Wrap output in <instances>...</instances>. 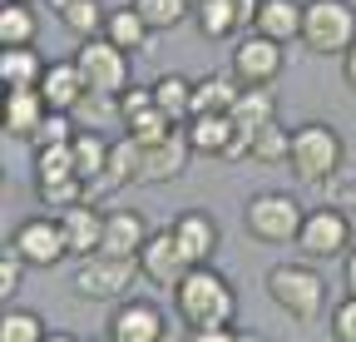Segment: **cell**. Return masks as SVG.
Masks as SVG:
<instances>
[{
	"instance_id": "obj_44",
	"label": "cell",
	"mask_w": 356,
	"mask_h": 342,
	"mask_svg": "<svg viewBox=\"0 0 356 342\" xmlns=\"http://www.w3.org/2000/svg\"><path fill=\"white\" fill-rule=\"evenodd\" d=\"M341 79H346L351 90H356V45H351V50L341 55Z\"/></svg>"
},
{
	"instance_id": "obj_14",
	"label": "cell",
	"mask_w": 356,
	"mask_h": 342,
	"mask_svg": "<svg viewBox=\"0 0 356 342\" xmlns=\"http://www.w3.org/2000/svg\"><path fill=\"white\" fill-rule=\"evenodd\" d=\"M60 219V233H65V248H70V258H95L99 243H104V208L99 203H74L65 213H55Z\"/></svg>"
},
{
	"instance_id": "obj_11",
	"label": "cell",
	"mask_w": 356,
	"mask_h": 342,
	"mask_svg": "<svg viewBox=\"0 0 356 342\" xmlns=\"http://www.w3.org/2000/svg\"><path fill=\"white\" fill-rule=\"evenodd\" d=\"M104 332H109L114 342H163L168 318H163L159 303H149V297H124V303H114Z\"/></svg>"
},
{
	"instance_id": "obj_34",
	"label": "cell",
	"mask_w": 356,
	"mask_h": 342,
	"mask_svg": "<svg viewBox=\"0 0 356 342\" xmlns=\"http://www.w3.org/2000/svg\"><path fill=\"white\" fill-rule=\"evenodd\" d=\"M44 318L30 313V308H10L6 303V318H0V342H44Z\"/></svg>"
},
{
	"instance_id": "obj_46",
	"label": "cell",
	"mask_w": 356,
	"mask_h": 342,
	"mask_svg": "<svg viewBox=\"0 0 356 342\" xmlns=\"http://www.w3.org/2000/svg\"><path fill=\"white\" fill-rule=\"evenodd\" d=\"M44 342H84V337H74V332H55V327H50V332H44Z\"/></svg>"
},
{
	"instance_id": "obj_17",
	"label": "cell",
	"mask_w": 356,
	"mask_h": 342,
	"mask_svg": "<svg viewBox=\"0 0 356 342\" xmlns=\"http://www.w3.org/2000/svg\"><path fill=\"white\" fill-rule=\"evenodd\" d=\"M40 95H44V104H50L55 114H74L89 100V84H84L74 55L70 60H50V70H44V79H40Z\"/></svg>"
},
{
	"instance_id": "obj_23",
	"label": "cell",
	"mask_w": 356,
	"mask_h": 342,
	"mask_svg": "<svg viewBox=\"0 0 356 342\" xmlns=\"http://www.w3.org/2000/svg\"><path fill=\"white\" fill-rule=\"evenodd\" d=\"M44 70H50V60H44L35 45L0 50V84H6V90H40Z\"/></svg>"
},
{
	"instance_id": "obj_21",
	"label": "cell",
	"mask_w": 356,
	"mask_h": 342,
	"mask_svg": "<svg viewBox=\"0 0 356 342\" xmlns=\"http://www.w3.org/2000/svg\"><path fill=\"white\" fill-rule=\"evenodd\" d=\"M302 10H307L302 0H262L252 30L277 40V45H292V40H302Z\"/></svg>"
},
{
	"instance_id": "obj_33",
	"label": "cell",
	"mask_w": 356,
	"mask_h": 342,
	"mask_svg": "<svg viewBox=\"0 0 356 342\" xmlns=\"http://www.w3.org/2000/svg\"><path fill=\"white\" fill-rule=\"evenodd\" d=\"M129 6L149 20V30H178L193 15V0H129Z\"/></svg>"
},
{
	"instance_id": "obj_45",
	"label": "cell",
	"mask_w": 356,
	"mask_h": 342,
	"mask_svg": "<svg viewBox=\"0 0 356 342\" xmlns=\"http://www.w3.org/2000/svg\"><path fill=\"white\" fill-rule=\"evenodd\" d=\"M351 203H356V184H341L337 189V208H351Z\"/></svg>"
},
{
	"instance_id": "obj_35",
	"label": "cell",
	"mask_w": 356,
	"mask_h": 342,
	"mask_svg": "<svg viewBox=\"0 0 356 342\" xmlns=\"http://www.w3.org/2000/svg\"><path fill=\"white\" fill-rule=\"evenodd\" d=\"M173 130H178V124H173L159 104H154V109H144V114H134V119L124 124V134H129L134 144H144V149H149V144H163Z\"/></svg>"
},
{
	"instance_id": "obj_38",
	"label": "cell",
	"mask_w": 356,
	"mask_h": 342,
	"mask_svg": "<svg viewBox=\"0 0 356 342\" xmlns=\"http://www.w3.org/2000/svg\"><path fill=\"white\" fill-rule=\"evenodd\" d=\"M25 258H20V253L15 248H6V258H0V297H6V303H10V297L25 288Z\"/></svg>"
},
{
	"instance_id": "obj_6",
	"label": "cell",
	"mask_w": 356,
	"mask_h": 342,
	"mask_svg": "<svg viewBox=\"0 0 356 342\" xmlns=\"http://www.w3.org/2000/svg\"><path fill=\"white\" fill-rule=\"evenodd\" d=\"M139 263L134 258H104V253H95V258H79L74 273H70V293L79 297V303H124L129 288L139 283Z\"/></svg>"
},
{
	"instance_id": "obj_25",
	"label": "cell",
	"mask_w": 356,
	"mask_h": 342,
	"mask_svg": "<svg viewBox=\"0 0 356 342\" xmlns=\"http://www.w3.org/2000/svg\"><path fill=\"white\" fill-rule=\"evenodd\" d=\"M149 20L134 10V6H119V10H109V20H104V40L109 45H119L124 55H139L144 45H149Z\"/></svg>"
},
{
	"instance_id": "obj_15",
	"label": "cell",
	"mask_w": 356,
	"mask_h": 342,
	"mask_svg": "<svg viewBox=\"0 0 356 342\" xmlns=\"http://www.w3.org/2000/svg\"><path fill=\"white\" fill-rule=\"evenodd\" d=\"M139 149H144V144H139ZM188 159H193L188 134L173 130L163 144H149V149H144V174H139V184H173V179H184Z\"/></svg>"
},
{
	"instance_id": "obj_19",
	"label": "cell",
	"mask_w": 356,
	"mask_h": 342,
	"mask_svg": "<svg viewBox=\"0 0 356 342\" xmlns=\"http://www.w3.org/2000/svg\"><path fill=\"white\" fill-rule=\"evenodd\" d=\"M184 134H188L193 154L228 159L233 144H238V124H233V114H193V119L184 124Z\"/></svg>"
},
{
	"instance_id": "obj_2",
	"label": "cell",
	"mask_w": 356,
	"mask_h": 342,
	"mask_svg": "<svg viewBox=\"0 0 356 342\" xmlns=\"http://www.w3.org/2000/svg\"><path fill=\"white\" fill-rule=\"evenodd\" d=\"M292 174L302 184H332L346 164V144H341V130L337 124H322V119H307L292 130Z\"/></svg>"
},
{
	"instance_id": "obj_5",
	"label": "cell",
	"mask_w": 356,
	"mask_h": 342,
	"mask_svg": "<svg viewBox=\"0 0 356 342\" xmlns=\"http://www.w3.org/2000/svg\"><path fill=\"white\" fill-rule=\"evenodd\" d=\"M302 45L312 55H346L356 45V10L351 0H307L302 10Z\"/></svg>"
},
{
	"instance_id": "obj_8",
	"label": "cell",
	"mask_w": 356,
	"mask_h": 342,
	"mask_svg": "<svg viewBox=\"0 0 356 342\" xmlns=\"http://www.w3.org/2000/svg\"><path fill=\"white\" fill-rule=\"evenodd\" d=\"M282 65H287V45H277V40H267L257 30H248V35L233 40L228 70H233V79L243 84V90H273Z\"/></svg>"
},
{
	"instance_id": "obj_12",
	"label": "cell",
	"mask_w": 356,
	"mask_h": 342,
	"mask_svg": "<svg viewBox=\"0 0 356 342\" xmlns=\"http://www.w3.org/2000/svg\"><path fill=\"white\" fill-rule=\"evenodd\" d=\"M10 248L20 253L30 268H55V263L70 258L65 233H60V219H25V224L10 233Z\"/></svg>"
},
{
	"instance_id": "obj_47",
	"label": "cell",
	"mask_w": 356,
	"mask_h": 342,
	"mask_svg": "<svg viewBox=\"0 0 356 342\" xmlns=\"http://www.w3.org/2000/svg\"><path fill=\"white\" fill-rule=\"evenodd\" d=\"M44 6H50V10H55V15H60V10H65V6H70V0H44Z\"/></svg>"
},
{
	"instance_id": "obj_36",
	"label": "cell",
	"mask_w": 356,
	"mask_h": 342,
	"mask_svg": "<svg viewBox=\"0 0 356 342\" xmlns=\"http://www.w3.org/2000/svg\"><path fill=\"white\" fill-rule=\"evenodd\" d=\"M35 194H40V203L50 208V213H65V208H74V203H89V184H84V179H60V184H35Z\"/></svg>"
},
{
	"instance_id": "obj_26",
	"label": "cell",
	"mask_w": 356,
	"mask_h": 342,
	"mask_svg": "<svg viewBox=\"0 0 356 342\" xmlns=\"http://www.w3.org/2000/svg\"><path fill=\"white\" fill-rule=\"evenodd\" d=\"M35 35H40V15L30 10V0H6L0 6V50L35 45Z\"/></svg>"
},
{
	"instance_id": "obj_4",
	"label": "cell",
	"mask_w": 356,
	"mask_h": 342,
	"mask_svg": "<svg viewBox=\"0 0 356 342\" xmlns=\"http://www.w3.org/2000/svg\"><path fill=\"white\" fill-rule=\"evenodd\" d=\"M302 219H307V208H302L287 189H262V194H252V199L243 203V228H248V238H257V243H267V248L297 243Z\"/></svg>"
},
{
	"instance_id": "obj_9",
	"label": "cell",
	"mask_w": 356,
	"mask_h": 342,
	"mask_svg": "<svg viewBox=\"0 0 356 342\" xmlns=\"http://www.w3.org/2000/svg\"><path fill=\"white\" fill-rule=\"evenodd\" d=\"M134 55H124L119 45H109V40H79V50H74V65L89 84V95H104V100H119L129 84H134V70H129Z\"/></svg>"
},
{
	"instance_id": "obj_1",
	"label": "cell",
	"mask_w": 356,
	"mask_h": 342,
	"mask_svg": "<svg viewBox=\"0 0 356 342\" xmlns=\"http://www.w3.org/2000/svg\"><path fill=\"white\" fill-rule=\"evenodd\" d=\"M173 313H178V322H184L188 332L228 327L238 318V293H233V283L222 278L213 263H203V268H193L184 283L173 288Z\"/></svg>"
},
{
	"instance_id": "obj_7",
	"label": "cell",
	"mask_w": 356,
	"mask_h": 342,
	"mask_svg": "<svg viewBox=\"0 0 356 342\" xmlns=\"http://www.w3.org/2000/svg\"><path fill=\"white\" fill-rule=\"evenodd\" d=\"M307 263H332V258H346V253L356 248V228L346 219V208L337 203H322V208H307L302 219V233L292 243Z\"/></svg>"
},
{
	"instance_id": "obj_31",
	"label": "cell",
	"mask_w": 356,
	"mask_h": 342,
	"mask_svg": "<svg viewBox=\"0 0 356 342\" xmlns=\"http://www.w3.org/2000/svg\"><path fill=\"white\" fill-rule=\"evenodd\" d=\"M248 159H257V164H287L292 159V130H287L282 119H273L267 130L252 134V154Z\"/></svg>"
},
{
	"instance_id": "obj_42",
	"label": "cell",
	"mask_w": 356,
	"mask_h": 342,
	"mask_svg": "<svg viewBox=\"0 0 356 342\" xmlns=\"http://www.w3.org/2000/svg\"><path fill=\"white\" fill-rule=\"evenodd\" d=\"M228 6L238 10V20H243V30H248V25L257 20V10H262V0H228Z\"/></svg>"
},
{
	"instance_id": "obj_48",
	"label": "cell",
	"mask_w": 356,
	"mask_h": 342,
	"mask_svg": "<svg viewBox=\"0 0 356 342\" xmlns=\"http://www.w3.org/2000/svg\"><path fill=\"white\" fill-rule=\"evenodd\" d=\"M89 342H114V337H109V332H104V337H89Z\"/></svg>"
},
{
	"instance_id": "obj_40",
	"label": "cell",
	"mask_w": 356,
	"mask_h": 342,
	"mask_svg": "<svg viewBox=\"0 0 356 342\" xmlns=\"http://www.w3.org/2000/svg\"><path fill=\"white\" fill-rule=\"evenodd\" d=\"M144 109H154V84H129V90L119 95V119L129 124L134 114H144Z\"/></svg>"
},
{
	"instance_id": "obj_29",
	"label": "cell",
	"mask_w": 356,
	"mask_h": 342,
	"mask_svg": "<svg viewBox=\"0 0 356 342\" xmlns=\"http://www.w3.org/2000/svg\"><path fill=\"white\" fill-rule=\"evenodd\" d=\"M109 144H114V139H104V134H89V130H79V134H74V174H79L89 189H95V184L104 179Z\"/></svg>"
},
{
	"instance_id": "obj_30",
	"label": "cell",
	"mask_w": 356,
	"mask_h": 342,
	"mask_svg": "<svg viewBox=\"0 0 356 342\" xmlns=\"http://www.w3.org/2000/svg\"><path fill=\"white\" fill-rule=\"evenodd\" d=\"M104 20H109V10L99 6V0H70V6L60 10V25L74 40H99L104 35Z\"/></svg>"
},
{
	"instance_id": "obj_27",
	"label": "cell",
	"mask_w": 356,
	"mask_h": 342,
	"mask_svg": "<svg viewBox=\"0 0 356 342\" xmlns=\"http://www.w3.org/2000/svg\"><path fill=\"white\" fill-rule=\"evenodd\" d=\"M193 25L203 40H238L243 35V20L228 0H193Z\"/></svg>"
},
{
	"instance_id": "obj_16",
	"label": "cell",
	"mask_w": 356,
	"mask_h": 342,
	"mask_svg": "<svg viewBox=\"0 0 356 342\" xmlns=\"http://www.w3.org/2000/svg\"><path fill=\"white\" fill-rule=\"evenodd\" d=\"M168 228H173L178 243H184V253H188V263H193V268L213 263V253H218V238H222V233H218V224H213V213H208V208H184Z\"/></svg>"
},
{
	"instance_id": "obj_13",
	"label": "cell",
	"mask_w": 356,
	"mask_h": 342,
	"mask_svg": "<svg viewBox=\"0 0 356 342\" xmlns=\"http://www.w3.org/2000/svg\"><path fill=\"white\" fill-rule=\"evenodd\" d=\"M149 238H154V228L139 208H104V243H99L104 258H134L139 263Z\"/></svg>"
},
{
	"instance_id": "obj_22",
	"label": "cell",
	"mask_w": 356,
	"mask_h": 342,
	"mask_svg": "<svg viewBox=\"0 0 356 342\" xmlns=\"http://www.w3.org/2000/svg\"><path fill=\"white\" fill-rule=\"evenodd\" d=\"M243 95V84L233 79V70H213L203 79H193V114H233Z\"/></svg>"
},
{
	"instance_id": "obj_18",
	"label": "cell",
	"mask_w": 356,
	"mask_h": 342,
	"mask_svg": "<svg viewBox=\"0 0 356 342\" xmlns=\"http://www.w3.org/2000/svg\"><path fill=\"white\" fill-rule=\"evenodd\" d=\"M139 174H144V149L134 144L129 134L114 139V144H109V164H104V179L89 189V203H99V199H109V194H119V189H129V184H139Z\"/></svg>"
},
{
	"instance_id": "obj_10",
	"label": "cell",
	"mask_w": 356,
	"mask_h": 342,
	"mask_svg": "<svg viewBox=\"0 0 356 342\" xmlns=\"http://www.w3.org/2000/svg\"><path fill=\"white\" fill-rule=\"evenodd\" d=\"M139 273H144L154 288H168V293L193 273V263H188L184 243L173 238V228H154V238H149L144 253H139Z\"/></svg>"
},
{
	"instance_id": "obj_28",
	"label": "cell",
	"mask_w": 356,
	"mask_h": 342,
	"mask_svg": "<svg viewBox=\"0 0 356 342\" xmlns=\"http://www.w3.org/2000/svg\"><path fill=\"white\" fill-rule=\"evenodd\" d=\"M277 119V95L273 90H243L238 95V104H233V124H238V134H257V130H267V124Z\"/></svg>"
},
{
	"instance_id": "obj_41",
	"label": "cell",
	"mask_w": 356,
	"mask_h": 342,
	"mask_svg": "<svg viewBox=\"0 0 356 342\" xmlns=\"http://www.w3.org/2000/svg\"><path fill=\"white\" fill-rule=\"evenodd\" d=\"M188 342H248V337L228 322V327H198V332H188Z\"/></svg>"
},
{
	"instance_id": "obj_37",
	"label": "cell",
	"mask_w": 356,
	"mask_h": 342,
	"mask_svg": "<svg viewBox=\"0 0 356 342\" xmlns=\"http://www.w3.org/2000/svg\"><path fill=\"white\" fill-rule=\"evenodd\" d=\"M74 134H79V130H74V114H55V109H50V114H44V124L35 130V139H30V144H35V149H50V144H74Z\"/></svg>"
},
{
	"instance_id": "obj_43",
	"label": "cell",
	"mask_w": 356,
	"mask_h": 342,
	"mask_svg": "<svg viewBox=\"0 0 356 342\" xmlns=\"http://www.w3.org/2000/svg\"><path fill=\"white\" fill-rule=\"evenodd\" d=\"M341 283H346V293H356V248L341 258Z\"/></svg>"
},
{
	"instance_id": "obj_24",
	"label": "cell",
	"mask_w": 356,
	"mask_h": 342,
	"mask_svg": "<svg viewBox=\"0 0 356 342\" xmlns=\"http://www.w3.org/2000/svg\"><path fill=\"white\" fill-rule=\"evenodd\" d=\"M154 104L178 124V130H184V124L193 119V79H188V75H173V70L159 75V79H154Z\"/></svg>"
},
{
	"instance_id": "obj_39",
	"label": "cell",
	"mask_w": 356,
	"mask_h": 342,
	"mask_svg": "<svg viewBox=\"0 0 356 342\" xmlns=\"http://www.w3.org/2000/svg\"><path fill=\"white\" fill-rule=\"evenodd\" d=\"M332 337L337 342H356V293H346L332 308Z\"/></svg>"
},
{
	"instance_id": "obj_3",
	"label": "cell",
	"mask_w": 356,
	"mask_h": 342,
	"mask_svg": "<svg viewBox=\"0 0 356 342\" xmlns=\"http://www.w3.org/2000/svg\"><path fill=\"white\" fill-rule=\"evenodd\" d=\"M262 283H267V297L292 322H317L327 313V278L312 263H273Z\"/></svg>"
},
{
	"instance_id": "obj_32",
	"label": "cell",
	"mask_w": 356,
	"mask_h": 342,
	"mask_svg": "<svg viewBox=\"0 0 356 342\" xmlns=\"http://www.w3.org/2000/svg\"><path fill=\"white\" fill-rule=\"evenodd\" d=\"M60 179H79L74 174V144L35 149V184H60Z\"/></svg>"
},
{
	"instance_id": "obj_20",
	"label": "cell",
	"mask_w": 356,
	"mask_h": 342,
	"mask_svg": "<svg viewBox=\"0 0 356 342\" xmlns=\"http://www.w3.org/2000/svg\"><path fill=\"white\" fill-rule=\"evenodd\" d=\"M44 114H50V104H44L40 90H6V134L10 139H35V130L44 124Z\"/></svg>"
}]
</instances>
